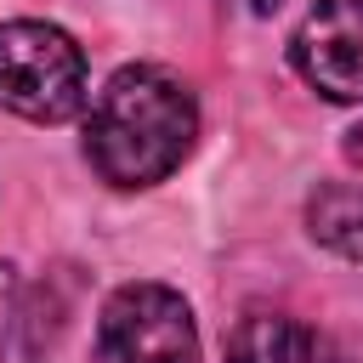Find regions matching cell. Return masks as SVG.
<instances>
[{
    "mask_svg": "<svg viewBox=\"0 0 363 363\" xmlns=\"http://www.w3.org/2000/svg\"><path fill=\"white\" fill-rule=\"evenodd\" d=\"M278 6H284V0H255V11H261V17H267V11H278Z\"/></svg>",
    "mask_w": 363,
    "mask_h": 363,
    "instance_id": "obj_8",
    "label": "cell"
},
{
    "mask_svg": "<svg viewBox=\"0 0 363 363\" xmlns=\"http://www.w3.org/2000/svg\"><path fill=\"white\" fill-rule=\"evenodd\" d=\"M199 136V102L182 74L159 62H125L85 113V159L108 187L164 182Z\"/></svg>",
    "mask_w": 363,
    "mask_h": 363,
    "instance_id": "obj_1",
    "label": "cell"
},
{
    "mask_svg": "<svg viewBox=\"0 0 363 363\" xmlns=\"http://www.w3.org/2000/svg\"><path fill=\"white\" fill-rule=\"evenodd\" d=\"M102 363H199L193 306L164 284H119L96 318Z\"/></svg>",
    "mask_w": 363,
    "mask_h": 363,
    "instance_id": "obj_3",
    "label": "cell"
},
{
    "mask_svg": "<svg viewBox=\"0 0 363 363\" xmlns=\"http://www.w3.org/2000/svg\"><path fill=\"white\" fill-rule=\"evenodd\" d=\"M295 74L329 102H363V0H318L289 34Z\"/></svg>",
    "mask_w": 363,
    "mask_h": 363,
    "instance_id": "obj_4",
    "label": "cell"
},
{
    "mask_svg": "<svg viewBox=\"0 0 363 363\" xmlns=\"http://www.w3.org/2000/svg\"><path fill=\"white\" fill-rule=\"evenodd\" d=\"M306 233L346 255V261H363V187L352 182H323L312 199H306Z\"/></svg>",
    "mask_w": 363,
    "mask_h": 363,
    "instance_id": "obj_6",
    "label": "cell"
},
{
    "mask_svg": "<svg viewBox=\"0 0 363 363\" xmlns=\"http://www.w3.org/2000/svg\"><path fill=\"white\" fill-rule=\"evenodd\" d=\"M0 108L28 125H62L85 108V51L40 17L0 23Z\"/></svg>",
    "mask_w": 363,
    "mask_h": 363,
    "instance_id": "obj_2",
    "label": "cell"
},
{
    "mask_svg": "<svg viewBox=\"0 0 363 363\" xmlns=\"http://www.w3.org/2000/svg\"><path fill=\"white\" fill-rule=\"evenodd\" d=\"M6 323H11V267H0V346H6Z\"/></svg>",
    "mask_w": 363,
    "mask_h": 363,
    "instance_id": "obj_7",
    "label": "cell"
},
{
    "mask_svg": "<svg viewBox=\"0 0 363 363\" xmlns=\"http://www.w3.org/2000/svg\"><path fill=\"white\" fill-rule=\"evenodd\" d=\"M227 363H312V335L272 306H250L227 335Z\"/></svg>",
    "mask_w": 363,
    "mask_h": 363,
    "instance_id": "obj_5",
    "label": "cell"
}]
</instances>
